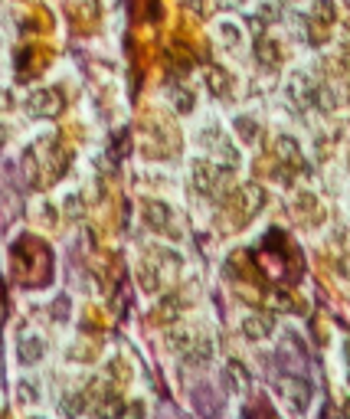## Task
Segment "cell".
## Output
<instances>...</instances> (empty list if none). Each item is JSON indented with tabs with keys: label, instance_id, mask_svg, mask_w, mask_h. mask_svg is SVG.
<instances>
[{
	"label": "cell",
	"instance_id": "31",
	"mask_svg": "<svg viewBox=\"0 0 350 419\" xmlns=\"http://www.w3.org/2000/svg\"><path fill=\"white\" fill-rule=\"evenodd\" d=\"M337 60H341L344 69H350V50H341V52H337Z\"/></svg>",
	"mask_w": 350,
	"mask_h": 419
},
{
	"label": "cell",
	"instance_id": "18",
	"mask_svg": "<svg viewBox=\"0 0 350 419\" xmlns=\"http://www.w3.org/2000/svg\"><path fill=\"white\" fill-rule=\"evenodd\" d=\"M213 151H216V157H220V164H226V167H239V151H236V145H232L226 135L213 145Z\"/></svg>",
	"mask_w": 350,
	"mask_h": 419
},
{
	"label": "cell",
	"instance_id": "24",
	"mask_svg": "<svg viewBox=\"0 0 350 419\" xmlns=\"http://www.w3.org/2000/svg\"><path fill=\"white\" fill-rule=\"evenodd\" d=\"M118 419H145V403H141V400L125 403V410H121Z\"/></svg>",
	"mask_w": 350,
	"mask_h": 419
},
{
	"label": "cell",
	"instance_id": "23",
	"mask_svg": "<svg viewBox=\"0 0 350 419\" xmlns=\"http://www.w3.org/2000/svg\"><path fill=\"white\" fill-rule=\"evenodd\" d=\"M167 341H171V347H174V351H180V354H184V351L190 347V341H193V337H190V331H174L171 337H167Z\"/></svg>",
	"mask_w": 350,
	"mask_h": 419
},
{
	"label": "cell",
	"instance_id": "28",
	"mask_svg": "<svg viewBox=\"0 0 350 419\" xmlns=\"http://www.w3.org/2000/svg\"><path fill=\"white\" fill-rule=\"evenodd\" d=\"M269 301H272L275 308H285V311H288V308H291V301H288V298H285V295H272V298H269Z\"/></svg>",
	"mask_w": 350,
	"mask_h": 419
},
{
	"label": "cell",
	"instance_id": "17",
	"mask_svg": "<svg viewBox=\"0 0 350 419\" xmlns=\"http://www.w3.org/2000/svg\"><path fill=\"white\" fill-rule=\"evenodd\" d=\"M232 131H236L246 145L259 141V121L252 118V115H236V118H232Z\"/></svg>",
	"mask_w": 350,
	"mask_h": 419
},
{
	"label": "cell",
	"instance_id": "10",
	"mask_svg": "<svg viewBox=\"0 0 350 419\" xmlns=\"http://www.w3.org/2000/svg\"><path fill=\"white\" fill-rule=\"evenodd\" d=\"M216 40H220L230 52H236L242 43H246V33H242V26L236 23V20H220V23H216Z\"/></svg>",
	"mask_w": 350,
	"mask_h": 419
},
{
	"label": "cell",
	"instance_id": "1",
	"mask_svg": "<svg viewBox=\"0 0 350 419\" xmlns=\"http://www.w3.org/2000/svg\"><path fill=\"white\" fill-rule=\"evenodd\" d=\"M285 95L298 108H311L315 105V95H317V82L307 76L305 69H291L288 79H285Z\"/></svg>",
	"mask_w": 350,
	"mask_h": 419
},
{
	"label": "cell",
	"instance_id": "25",
	"mask_svg": "<svg viewBox=\"0 0 350 419\" xmlns=\"http://www.w3.org/2000/svg\"><path fill=\"white\" fill-rule=\"evenodd\" d=\"M62 206H66V213H69V216H82V197H79V194H69Z\"/></svg>",
	"mask_w": 350,
	"mask_h": 419
},
{
	"label": "cell",
	"instance_id": "27",
	"mask_svg": "<svg viewBox=\"0 0 350 419\" xmlns=\"http://www.w3.org/2000/svg\"><path fill=\"white\" fill-rule=\"evenodd\" d=\"M157 315H161V321H174V315H177V301L167 298V301L161 305V311H157Z\"/></svg>",
	"mask_w": 350,
	"mask_h": 419
},
{
	"label": "cell",
	"instance_id": "3",
	"mask_svg": "<svg viewBox=\"0 0 350 419\" xmlns=\"http://www.w3.org/2000/svg\"><path fill=\"white\" fill-rule=\"evenodd\" d=\"M26 111L33 118H56L62 111V95L56 89H33L26 95Z\"/></svg>",
	"mask_w": 350,
	"mask_h": 419
},
{
	"label": "cell",
	"instance_id": "33",
	"mask_svg": "<svg viewBox=\"0 0 350 419\" xmlns=\"http://www.w3.org/2000/svg\"><path fill=\"white\" fill-rule=\"evenodd\" d=\"M4 138H7V131H4V125H0V145H4Z\"/></svg>",
	"mask_w": 350,
	"mask_h": 419
},
{
	"label": "cell",
	"instance_id": "16",
	"mask_svg": "<svg viewBox=\"0 0 350 419\" xmlns=\"http://www.w3.org/2000/svg\"><path fill=\"white\" fill-rule=\"evenodd\" d=\"M167 99H171L174 111H180V115H190V111H193V105H197V99H193V92H190L187 86H171Z\"/></svg>",
	"mask_w": 350,
	"mask_h": 419
},
{
	"label": "cell",
	"instance_id": "35",
	"mask_svg": "<svg viewBox=\"0 0 350 419\" xmlns=\"http://www.w3.org/2000/svg\"><path fill=\"white\" fill-rule=\"evenodd\" d=\"M33 419H40V416H33Z\"/></svg>",
	"mask_w": 350,
	"mask_h": 419
},
{
	"label": "cell",
	"instance_id": "14",
	"mask_svg": "<svg viewBox=\"0 0 350 419\" xmlns=\"http://www.w3.org/2000/svg\"><path fill=\"white\" fill-rule=\"evenodd\" d=\"M206 89H210L216 99H226V95H230V89H232L230 72H226V69H220V66H210V69H206Z\"/></svg>",
	"mask_w": 350,
	"mask_h": 419
},
{
	"label": "cell",
	"instance_id": "6",
	"mask_svg": "<svg viewBox=\"0 0 350 419\" xmlns=\"http://www.w3.org/2000/svg\"><path fill=\"white\" fill-rule=\"evenodd\" d=\"M236 203H239V210L246 216H256L265 206V190L259 184H242L239 194H236Z\"/></svg>",
	"mask_w": 350,
	"mask_h": 419
},
{
	"label": "cell",
	"instance_id": "8",
	"mask_svg": "<svg viewBox=\"0 0 350 419\" xmlns=\"http://www.w3.org/2000/svg\"><path fill=\"white\" fill-rule=\"evenodd\" d=\"M171 220H174V213H171V206L167 203H161V200H147L145 203V223L151 226V230L164 233L167 226H171Z\"/></svg>",
	"mask_w": 350,
	"mask_h": 419
},
{
	"label": "cell",
	"instance_id": "22",
	"mask_svg": "<svg viewBox=\"0 0 350 419\" xmlns=\"http://www.w3.org/2000/svg\"><path fill=\"white\" fill-rule=\"evenodd\" d=\"M17 396H20V403H36V400H40V390H36L30 380H20V384H17Z\"/></svg>",
	"mask_w": 350,
	"mask_h": 419
},
{
	"label": "cell",
	"instance_id": "34",
	"mask_svg": "<svg viewBox=\"0 0 350 419\" xmlns=\"http://www.w3.org/2000/svg\"><path fill=\"white\" fill-rule=\"evenodd\" d=\"M291 4H301V0H291Z\"/></svg>",
	"mask_w": 350,
	"mask_h": 419
},
{
	"label": "cell",
	"instance_id": "15",
	"mask_svg": "<svg viewBox=\"0 0 350 419\" xmlns=\"http://www.w3.org/2000/svg\"><path fill=\"white\" fill-rule=\"evenodd\" d=\"M213 357V344L200 337V341H190V347L184 351V360H187L190 367H197V364H206V360Z\"/></svg>",
	"mask_w": 350,
	"mask_h": 419
},
{
	"label": "cell",
	"instance_id": "20",
	"mask_svg": "<svg viewBox=\"0 0 350 419\" xmlns=\"http://www.w3.org/2000/svg\"><path fill=\"white\" fill-rule=\"evenodd\" d=\"M60 410H62V416L79 419V416H82V410H86V396H82V393H66L60 400Z\"/></svg>",
	"mask_w": 350,
	"mask_h": 419
},
{
	"label": "cell",
	"instance_id": "2",
	"mask_svg": "<svg viewBox=\"0 0 350 419\" xmlns=\"http://www.w3.org/2000/svg\"><path fill=\"white\" fill-rule=\"evenodd\" d=\"M190 180H193V190H197V194L213 197L216 190H220V184H222V167L200 157V161L190 164Z\"/></svg>",
	"mask_w": 350,
	"mask_h": 419
},
{
	"label": "cell",
	"instance_id": "5",
	"mask_svg": "<svg viewBox=\"0 0 350 419\" xmlns=\"http://www.w3.org/2000/svg\"><path fill=\"white\" fill-rule=\"evenodd\" d=\"M17 357L20 364H40L46 357V341L40 334H23L17 344Z\"/></svg>",
	"mask_w": 350,
	"mask_h": 419
},
{
	"label": "cell",
	"instance_id": "32",
	"mask_svg": "<svg viewBox=\"0 0 350 419\" xmlns=\"http://www.w3.org/2000/svg\"><path fill=\"white\" fill-rule=\"evenodd\" d=\"M226 4H232V7H246L249 0H226Z\"/></svg>",
	"mask_w": 350,
	"mask_h": 419
},
{
	"label": "cell",
	"instance_id": "29",
	"mask_svg": "<svg viewBox=\"0 0 350 419\" xmlns=\"http://www.w3.org/2000/svg\"><path fill=\"white\" fill-rule=\"evenodd\" d=\"M4 108H13V99H10L7 89H0V111H4Z\"/></svg>",
	"mask_w": 350,
	"mask_h": 419
},
{
	"label": "cell",
	"instance_id": "13",
	"mask_svg": "<svg viewBox=\"0 0 350 419\" xmlns=\"http://www.w3.org/2000/svg\"><path fill=\"white\" fill-rule=\"evenodd\" d=\"M226 384H230L232 393L242 396L249 386H252V376H249V370L242 367L239 360H230V364H226Z\"/></svg>",
	"mask_w": 350,
	"mask_h": 419
},
{
	"label": "cell",
	"instance_id": "26",
	"mask_svg": "<svg viewBox=\"0 0 350 419\" xmlns=\"http://www.w3.org/2000/svg\"><path fill=\"white\" fill-rule=\"evenodd\" d=\"M23 174H26L30 184H36V157H33V151H26L23 155Z\"/></svg>",
	"mask_w": 350,
	"mask_h": 419
},
{
	"label": "cell",
	"instance_id": "9",
	"mask_svg": "<svg viewBox=\"0 0 350 419\" xmlns=\"http://www.w3.org/2000/svg\"><path fill=\"white\" fill-rule=\"evenodd\" d=\"M275 331V321L269 315H246L242 318V334L249 341H265Z\"/></svg>",
	"mask_w": 350,
	"mask_h": 419
},
{
	"label": "cell",
	"instance_id": "21",
	"mask_svg": "<svg viewBox=\"0 0 350 419\" xmlns=\"http://www.w3.org/2000/svg\"><path fill=\"white\" fill-rule=\"evenodd\" d=\"M137 282H141V289L145 291L161 289V279H157V272H154V265H141V269H137Z\"/></svg>",
	"mask_w": 350,
	"mask_h": 419
},
{
	"label": "cell",
	"instance_id": "11",
	"mask_svg": "<svg viewBox=\"0 0 350 419\" xmlns=\"http://www.w3.org/2000/svg\"><path fill=\"white\" fill-rule=\"evenodd\" d=\"M252 56H256V62H259L262 69H278L282 50H278V43H275V40L262 36V40H256V46H252Z\"/></svg>",
	"mask_w": 350,
	"mask_h": 419
},
{
	"label": "cell",
	"instance_id": "7",
	"mask_svg": "<svg viewBox=\"0 0 350 419\" xmlns=\"http://www.w3.org/2000/svg\"><path fill=\"white\" fill-rule=\"evenodd\" d=\"M275 155H278V161L288 164V167H301V164H305V155H301L298 138H291V135H278V138H275Z\"/></svg>",
	"mask_w": 350,
	"mask_h": 419
},
{
	"label": "cell",
	"instance_id": "12",
	"mask_svg": "<svg viewBox=\"0 0 350 419\" xmlns=\"http://www.w3.org/2000/svg\"><path fill=\"white\" fill-rule=\"evenodd\" d=\"M121 410H125V400L115 390H105L102 396H95V416L98 419H118Z\"/></svg>",
	"mask_w": 350,
	"mask_h": 419
},
{
	"label": "cell",
	"instance_id": "30",
	"mask_svg": "<svg viewBox=\"0 0 350 419\" xmlns=\"http://www.w3.org/2000/svg\"><path fill=\"white\" fill-rule=\"evenodd\" d=\"M187 7L193 10V13H197V17H203V10H206V4L203 0H187Z\"/></svg>",
	"mask_w": 350,
	"mask_h": 419
},
{
	"label": "cell",
	"instance_id": "19",
	"mask_svg": "<svg viewBox=\"0 0 350 419\" xmlns=\"http://www.w3.org/2000/svg\"><path fill=\"white\" fill-rule=\"evenodd\" d=\"M334 13H337V10H334V4L331 0H315V7H311V23L315 26H331L334 23Z\"/></svg>",
	"mask_w": 350,
	"mask_h": 419
},
{
	"label": "cell",
	"instance_id": "4",
	"mask_svg": "<svg viewBox=\"0 0 350 419\" xmlns=\"http://www.w3.org/2000/svg\"><path fill=\"white\" fill-rule=\"evenodd\" d=\"M282 393L288 396V403L295 406L298 413H305L311 406V386L305 380H295V376H285L282 380Z\"/></svg>",
	"mask_w": 350,
	"mask_h": 419
}]
</instances>
